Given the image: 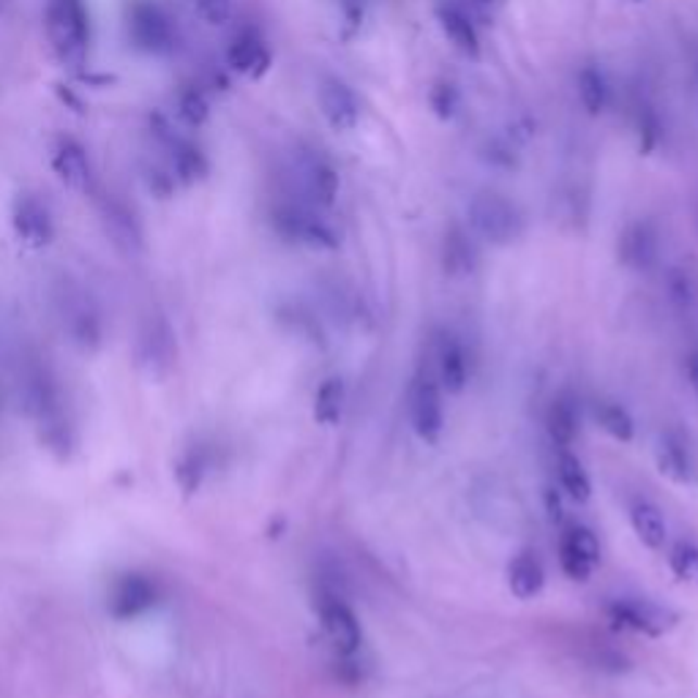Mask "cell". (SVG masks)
Returning <instances> with one entry per match:
<instances>
[{
  "mask_svg": "<svg viewBox=\"0 0 698 698\" xmlns=\"http://www.w3.org/2000/svg\"><path fill=\"white\" fill-rule=\"evenodd\" d=\"M344 402H346V391L344 382L330 377L319 385L317 396H314V420L319 426H339L341 418H344Z\"/></svg>",
  "mask_w": 698,
  "mask_h": 698,
  "instance_id": "28",
  "label": "cell"
},
{
  "mask_svg": "<svg viewBox=\"0 0 698 698\" xmlns=\"http://www.w3.org/2000/svg\"><path fill=\"white\" fill-rule=\"evenodd\" d=\"M456 106H458L456 88H453L450 83L434 85V90H431V110L436 112V118L450 120L453 115H456Z\"/></svg>",
  "mask_w": 698,
  "mask_h": 698,
  "instance_id": "36",
  "label": "cell"
},
{
  "mask_svg": "<svg viewBox=\"0 0 698 698\" xmlns=\"http://www.w3.org/2000/svg\"><path fill=\"white\" fill-rule=\"evenodd\" d=\"M655 461H658L660 475L669 478L671 483L687 486V483L693 481L690 450H687V442L682 440V434H676V431H669V434L660 436L658 450H655Z\"/></svg>",
  "mask_w": 698,
  "mask_h": 698,
  "instance_id": "20",
  "label": "cell"
},
{
  "mask_svg": "<svg viewBox=\"0 0 698 698\" xmlns=\"http://www.w3.org/2000/svg\"><path fill=\"white\" fill-rule=\"evenodd\" d=\"M126 34L135 50L148 52V55H167L173 52L175 23L167 12L153 0H135L126 17Z\"/></svg>",
  "mask_w": 698,
  "mask_h": 698,
  "instance_id": "4",
  "label": "cell"
},
{
  "mask_svg": "<svg viewBox=\"0 0 698 698\" xmlns=\"http://www.w3.org/2000/svg\"><path fill=\"white\" fill-rule=\"evenodd\" d=\"M319 110L333 131H353L360 120V104L355 93L339 79H325L319 88Z\"/></svg>",
  "mask_w": 698,
  "mask_h": 698,
  "instance_id": "15",
  "label": "cell"
},
{
  "mask_svg": "<svg viewBox=\"0 0 698 698\" xmlns=\"http://www.w3.org/2000/svg\"><path fill=\"white\" fill-rule=\"evenodd\" d=\"M52 169L77 194L93 191V167H90L85 148L74 137H61L55 142V148H52Z\"/></svg>",
  "mask_w": 698,
  "mask_h": 698,
  "instance_id": "14",
  "label": "cell"
},
{
  "mask_svg": "<svg viewBox=\"0 0 698 698\" xmlns=\"http://www.w3.org/2000/svg\"><path fill=\"white\" fill-rule=\"evenodd\" d=\"M669 290H671V297H674V301L690 303V279H687V276H682L680 270H676V274L671 276Z\"/></svg>",
  "mask_w": 698,
  "mask_h": 698,
  "instance_id": "39",
  "label": "cell"
},
{
  "mask_svg": "<svg viewBox=\"0 0 698 698\" xmlns=\"http://www.w3.org/2000/svg\"><path fill=\"white\" fill-rule=\"evenodd\" d=\"M12 227L20 241L34 249H45L55 238V221H52L50 207L34 194H20L14 200Z\"/></svg>",
  "mask_w": 698,
  "mask_h": 698,
  "instance_id": "13",
  "label": "cell"
},
{
  "mask_svg": "<svg viewBox=\"0 0 698 698\" xmlns=\"http://www.w3.org/2000/svg\"><path fill=\"white\" fill-rule=\"evenodd\" d=\"M156 124H158V131H156L158 140L164 142V148H167L169 153V173H173L175 183H183V186L200 183V180L207 175V169H211L207 167L205 153H202L191 140L175 135L162 118H156Z\"/></svg>",
  "mask_w": 698,
  "mask_h": 698,
  "instance_id": "12",
  "label": "cell"
},
{
  "mask_svg": "<svg viewBox=\"0 0 698 698\" xmlns=\"http://www.w3.org/2000/svg\"><path fill=\"white\" fill-rule=\"evenodd\" d=\"M546 426L554 445L568 450L575 442V436H579V413H575V404L570 402V398H554V404L548 407Z\"/></svg>",
  "mask_w": 698,
  "mask_h": 698,
  "instance_id": "26",
  "label": "cell"
},
{
  "mask_svg": "<svg viewBox=\"0 0 698 698\" xmlns=\"http://www.w3.org/2000/svg\"><path fill=\"white\" fill-rule=\"evenodd\" d=\"M638 129H642V153H649L660 140V124L655 120L652 112H644L642 126H638Z\"/></svg>",
  "mask_w": 698,
  "mask_h": 698,
  "instance_id": "37",
  "label": "cell"
},
{
  "mask_svg": "<svg viewBox=\"0 0 698 698\" xmlns=\"http://www.w3.org/2000/svg\"><path fill=\"white\" fill-rule=\"evenodd\" d=\"M274 227L281 238L292 243H306L314 249L339 246V232L306 205H292V202L279 205L274 211Z\"/></svg>",
  "mask_w": 698,
  "mask_h": 698,
  "instance_id": "7",
  "label": "cell"
},
{
  "mask_svg": "<svg viewBox=\"0 0 698 698\" xmlns=\"http://www.w3.org/2000/svg\"><path fill=\"white\" fill-rule=\"evenodd\" d=\"M620 259L622 265L633 270H649L658 259V236L649 224L638 221L622 232L620 238Z\"/></svg>",
  "mask_w": 698,
  "mask_h": 698,
  "instance_id": "19",
  "label": "cell"
},
{
  "mask_svg": "<svg viewBox=\"0 0 698 698\" xmlns=\"http://www.w3.org/2000/svg\"><path fill=\"white\" fill-rule=\"evenodd\" d=\"M194 9L211 28H221L232 20V0H194Z\"/></svg>",
  "mask_w": 698,
  "mask_h": 698,
  "instance_id": "35",
  "label": "cell"
},
{
  "mask_svg": "<svg viewBox=\"0 0 698 698\" xmlns=\"http://www.w3.org/2000/svg\"><path fill=\"white\" fill-rule=\"evenodd\" d=\"M407 413L415 434L429 445H436L445 431V407H442V388L431 369H420L409 382Z\"/></svg>",
  "mask_w": 698,
  "mask_h": 698,
  "instance_id": "3",
  "label": "cell"
},
{
  "mask_svg": "<svg viewBox=\"0 0 698 698\" xmlns=\"http://www.w3.org/2000/svg\"><path fill=\"white\" fill-rule=\"evenodd\" d=\"M436 382L445 393L450 396H458L464 393L467 382H470V369H467V353L464 346L458 344L456 335L442 333L436 339Z\"/></svg>",
  "mask_w": 698,
  "mask_h": 698,
  "instance_id": "16",
  "label": "cell"
},
{
  "mask_svg": "<svg viewBox=\"0 0 698 698\" xmlns=\"http://www.w3.org/2000/svg\"><path fill=\"white\" fill-rule=\"evenodd\" d=\"M546 508H548V519L551 521H562V499L554 488H546Z\"/></svg>",
  "mask_w": 698,
  "mask_h": 698,
  "instance_id": "40",
  "label": "cell"
},
{
  "mask_svg": "<svg viewBox=\"0 0 698 698\" xmlns=\"http://www.w3.org/2000/svg\"><path fill=\"white\" fill-rule=\"evenodd\" d=\"M631 526L633 532H636L638 541H642V546H647L649 551H660V548H665V541H669V526H665V519L663 513H660L658 505L647 503V499L633 503Z\"/></svg>",
  "mask_w": 698,
  "mask_h": 698,
  "instance_id": "23",
  "label": "cell"
},
{
  "mask_svg": "<svg viewBox=\"0 0 698 698\" xmlns=\"http://www.w3.org/2000/svg\"><path fill=\"white\" fill-rule=\"evenodd\" d=\"M101 221H104L106 236L112 238V243L126 254H137L142 249V229L137 224L135 213L118 200H104L101 202Z\"/></svg>",
  "mask_w": 698,
  "mask_h": 698,
  "instance_id": "18",
  "label": "cell"
},
{
  "mask_svg": "<svg viewBox=\"0 0 698 698\" xmlns=\"http://www.w3.org/2000/svg\"><path fill=\"white\" fill-rule=\"evenodd\" d=\"M579 99H581V106H584L587 115H593V118H598L600 112L606 110L609 88H606V79L598 68L587 66L579 74Z\"/></svg>",
  "mask_w": 698,
  "mask_h": 698,
  "instance_id": "30",
  "label": "cell"
},
{
  "mask_svg": "<svg viewBox=\"0 0 698 698\" xmlns=\"http://www.w3.org/2000/svg\"><path fill=\"white\" fill-rule=\"evenodd\" d=\"M559 564L575 584H587L600 564L598 535L587 526H568L559 537Z\"/></svg>",
  "mask_w": 698,
  "mask_h": 698,
  "instance_id": "8",
  "label": "cell"
},
{
  "mask_svg": "<svg viewBox=\"0 0 698 698\" xmlns=\"http://www.w3.org/2000/svg\"><path fill=\"white\" fill-rule=\"evenodd\" d=\"M543 584H546V570L535 551H521L519 557H513L508 568V589L516 600L537 598L543 593Z\"/></svg>",
  "mask_w": 698,
  "mask_h": 698,
  "instance_id": "22",
  "label": "cell"
},
{
  "mask_svg": "<svg viewBox=\"0 0 698 698\" xmlns=\"http://www.w3.org/2000/svg\"><path fill=\"white\" fill-rule=\"evenodd\" d=\"M303 183H306L303 189L314 205H333L335 194H339V173L325 162H308L303 167Z\"/></svg>",
  "mask_w": 698,
  "mask_h": 698,
  "instance_id": "24",
  "label": "cell"
},
{
  "mask_svg": "<svg viewBox=\"0 0 698 698\" xmlns=\"http://www.w3.org/2000/svg\"><path fill=\"white\" fill-rule=\"evenodd\" d=\"M440 25L442 34H445L447 41L453 45V50L461 52V55L470 58V61L481 58V39H478V30L470 12H464L461 7H442Z\"/></svg>",
  "mask_w": 698,
  "mask_h": 698,
  "instance_id": "21",
  "label": "cell"
},
{
  "mask_svg": "<svg viewBox=\"0 0 698 698\" xmlns=\"http://www.w3.org/2000/svg\"><path fill=\"white\" fill-rule=\"evenodd\" d=\"M669 568L685 584H698V546L696 543L680 541L669 551Z\"/></svg>",
  "mask_w": 698,
  "mask_h": 698,
  "instance_id": "33",
  "label": "cell"
},
{
  "mask_svg": "<svg viewBox=\"0 0 698 698\" xmlns=\"http://www.w3.org/2000/svg\"><path fill=\"white\" fill-rule=\"evenodd\" d=\"M227 63L232 72L243 74V77L259 79L270 68L274 58H270L268 45H265L257 30H243L229 45Z\"/></svg>",
  "mask_w": 698,
  "mask_h": 698,
  "instance_id": "17",
  "label": "cell"
},
{
  "mask_svg": "<svg viewBox=\"0 0 698 698\" xmlns=\"http://www.w3.org/2000/svg\"><path fill=\"white\" fill-rule=\"evenodd\" d=\"M58 312H61L63 328L85 350H93L101 341V319L90 297L72 284H63L58 292Z\"/></svg>",
  "mask_w": 698,
  "mask_h": 698,
  "instance_id": "9",
  "label": "cell"
},
{
  "mask_svg": "<svg viewBox=\"0 0 698 698\" xmlns=\"http://www.w3.org/2000/svg\"><path fill=\"white\" fill-rule=\"evenodd\" d=\"M442 263L450 276H467L475 270L478 254L475 246L470 243V238L464 236L461 229L453 227L445 236V249H442Z\"/></svg>",
  "mask_w": 698,
  "mask_h": 698,
  "instance_id": "27",
  "label": "cell"
},
{
  "mask_svg": "<svg viewBox=\"0 0 698 698\" xmlns=\"http://www.w3.org/2000/svg\"><path fill=\"white\" fill-rule=\"evenodd\" d=\"M319 622H322L325 636H328V642L333 644V649L341 658H353L360 649V644H364V631H360L358 617H355V611L344 600L325 598L319 604Z\"/></svg>",
  "mask_w": 698,
  "mask_h": 698,
  "instance_id": "10",
  "label": "cell"
},
{
  "mask_svg": "<svg viewBox=\"0 0 698 698\" xmlns=\"http://www.w3.org/2000/svg\"><path fill=\"white\" fill-rule=\"evenodd\" d=\"M557 475H559V483H562V492L568 494L573 503L579 505L589 503V497H593V481H589L584 464H581L573 453L568 450L559 453Z\"/></svg>",
  "mask_w": 698,
  "mask_h": 698,
  "instance_id": "25",
  "label": "cell"
},
{
  "mask_svg": "<svg viewBox=\"0 0 698 698\" xmlns=\"http://www.w3.org/2000/svg\"><path fill=\"white\" fill-rule=\"evenodd\" d=\"M158 600V584L145 573L120 575L110 589V614L118 620H135L153 609Z\"/></svg>",
  "mask_w": 698,
  "mask_h": 698,
  "instance_id": "11",
  "label": "cell"
},
{
  "mask_svg": "<svg viewBox=\"0 0 698 698\" xmlns=\"http://www.w3.org/2000/svg\"><path fill=\"white\" fill-rule=\"evenodd\" d=\"M627 3H644V0H627Z\"/></svg>",
  "mask_w": 698,
  "mask_h": 698,
  "instance_id": "42",
  "label": "cell"
},
{
  "mask_svg": "<svg viewBox=\"0 0 698 698\" xmlns=\"http://www.w3.org/2000/svg\"><path fill=\"white\" fill-rule=\"evenodd\" d=\"M606 620L611 622L614 631L638 633V636L660 638L676 627L674 611L663 609V606L652 604V600H636V598H620L609 604L606 609Z\"/></svg>",
  "mask_w": 698,
  "mask_h": 698,
  "instance_id": "6",
  "label": "cell"
},
{
  "mask_svg": "<svg viewBox=\"0 0 698 698\" xmlns=\"http://www.w3.org/2000/svg\"><path fill=\"white\" fill-rule=\"evenodd\" d=\"M595 420L617 442H631L636 436V423H633L631 413L625 407H620V404L604 402L595 409Z\"/></svg>",
  "mask_w": 698,
  "mask_h": 698,
  "instance_id": "31",
  "label": "cell"
},
{
  "mask_svg": "<svg viewBox=\"0 0 698 698\" xmlns=\"http://www.w3.org/2000/svg\"><path fill=\"white\" fill-rule=\"evenodd\" d=\"M687 380H690L693 393H696L698 398V353H693L690 360H687Z\"/></svg>",
  "mask_w": 698,
  "mask_h": 698,
  "instance_id": "41",
  "label": "cell"
},
{
  "mask_svg": "<svg viewBox=\"0 0 698 698\" xmlns=\"http://www.w3.org/2000/svg\"><path fill=\"white\" fill-rule=\"evenodd\" d=\"M211 115V104H207V96L202 93L196 85H189L178 93V118L183 120L189 129H200L202 124Z\"/></svg>",
  "mask_w": 698,
  "mask_h": 698,
  "instance_id": "32",
  "label": "cell"
},
{
  "mask_svg": "<svg viewBox=\"0 0 698 698\" xmlns=\"http://www.w3.org/2000/svg\"><path fill=\"white\" fill-rule=\"evenodd\" d=\"M207 467H211V458H207V453L202 450V447H191V450L180 458L178 470H175L178 472L180 486H183L186 492H196L202 483V478H205Z\"/></svg>",
  "mask_w": 698,
  "mask_h": 698,
  "instance_id": "34",
  "label": "cell"
},
{
  "mask_svg": "<svg viewBox=\"0 0 698 698\" xmlns=\"http://www.w3.org/2000/svg\"><path fill=\"white\" fill-rule=\"evenodd\" d=\"M508 0H470V17H494Z\"/></svg>",
  "mask_w": 698,
  "mask_h": 698,
  "instance_id": "38",
  "label": "cell"
},
{
  "mask_svg": "<svg viewBox=\"0 0 698 698\" xmlns=\"http://www.w3.org/2000/svg\"><path fill=\"white\" fill-rule=\"evenodd\" d=\"M140 358L142 364H169L173 360V333H169L167 322L156 319L151 328L142 330L140 335Z\"/></svg>",
  "mask_w": 698,
  "mask_h": 698,
  "instance_id": "29",
  "label": "cell"
},
{
  "mask_svg": "<svg viewBox=\"0 0 698 698\" xmlns=\"http://www.w3.org/2000/svg\"><path fill=\"white\" fill-rule=\"evenodd\" d=\"M45 28L58 61L68 68H83L88 58V12L83 0H50Z\"/></svg>",
  "mask_w": 698,
  "mask_h": 698,
  "instance_id": "2",
  "label": "cell"
},
{
  "mask_svg": "<svg viewBox=\"0 0 698 698\" xmlns=\"http://www.w3.org/2000/svg\"><path fill=\"white\" fill-rule=\"evenodd\" d=\"M17 377L20 391H23L25 398V409L36 420L41 442L47 445V450L66 458L74 450L77 434H74V420L72 413H68L66 396H63L61 385H58V377L34 353H25L20 358Z\"/></svg>",
  "mask_w": 698,
  "mask_h": 698,
  "instance_id": "1",
  "label": "cell"
},
{
  "mask_svg": "<svg viewBox=\"0 0 698 698\" xmlns=\"http://www.w3.org/2000/svg\"><path fill=\"white\" fill-rule=\"evenodd\" d=\"M470 224L483 241L494 246H508L524 232L519 207L499 194H478L470 202Z\"/></svg>",
  "mask_w": 698,
  "mask_h": 698,
  "instance_id": "5",
  "label": "cell"
},
{
  "mask_svg": "<svg viewBox=\"0 0 698 698\" xmlns=\"http://www.w3.org/2000/svg\"><path fill=\"white\" fill-rule=\"evenodd\" d=\"M0 7H3V3H0Z\"/></svg>",
  "mask_w": 698,
  "mask_h": 698,
  "instance_id": "43",
  "label": "cell"
}]
</instances>
